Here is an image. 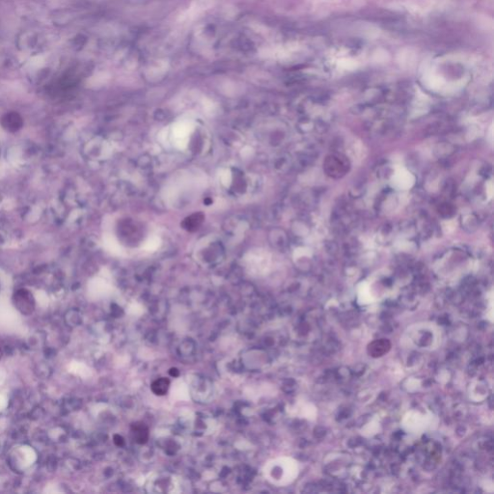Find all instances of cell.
<instances>
[{
	"mask_svg": "<svg viewBox=\"0 0 494 494\" xmlns=\"http://www.w3.org/2000/svg\"><path fill=\"white\" fill-rule=\"evenodd\" d=\"M414 182V178L411 173L400 170L393 177V184L399 189H408L412 187Z\"/></svg>",
	"mask_w": 494,
	"mask_h": 494,
	"instance_id": "6da1fadb",
	"label": "cell"
},
{
	"mask_svg": "<svg viewBox=\"0 0 494 494\" xmlns=\"http://www.w3.org/2000/svg\"><path fill=\"white\" fill-rule=\"evenodd\" d=\"M21 124H22V120L21 118L19 117L18 114L16 113H10V114H7L3 119H2V125L3 127L8 130V131H11V132H15L16 130H18L20 127H21Z\"/></svg>",
	"mask_w": 494,
	"mask_h": 494,
	"instance_id": "7a4b0ae2",
	"label": "cell"
},
{
	"mask_svg": "<svg viewBox=\"0 0 494 494\" xmlns=\"http://www.w3.org/2000/svg\"><path fill=\"white\" fill-rule=\"evenodd\" d=\"M132 433L136 442L140 444H144L147 442L149 437L148 428L144 424H134L132 426Z\"/></svg>",
	"mask_w": 494,
	"mask_h": 494,
	"instance_id": "3957f363",
	"label": "cell"
},
{
	"mask_svg": "<svg viewBox=\"0 0 494 494\" xmlns=\"http://www.w3.org/2000/svg\"><path fill=\"white\" fill-rule=\"evenodd\" d=\"M169 384H170V382L168 379H166L165 378H162V379H159L156 381H154L151 388H152V391L156 395L163 396L166 394V392L168 391Z\"/></svg>",
	"mask_w": 494,
	"mask_h": 494,
	"instance_id": "277c9868",
	"label": "cell"
},
{
	"mask_svg": "<svg viewBox=\"0 0 494 494\" xmlns=\"http://www.w3.org/2000/svg\"><path fill=\"white\" fill-rule=\"evenodd\" d=\"M0 357H1V352H0Z\"/></svg>",
	"mask_w": 494,
	"mask_h": 494,
	"instance_id": "5b68a950",
	"label": "cell"
}]
</instances>
